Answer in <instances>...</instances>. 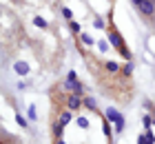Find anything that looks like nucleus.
Instances as JSON below:
<instances>
[{
    "label": "nucleus",
    "instance_id": "nucleus-1",
    "mask_svg": "<svg viewBox=\"0 0 155 144\" xmlns=\"http://www.w3.org/2000/svg\"><path fill=\"white\" fill-rule=\"evenodd\" d=\"M107 40L111 42V47H113V49H117V51H120V49H124V47H126L117 29H109V33H107Z\"/></svg>",
    "mask_w": 155,
    "mask_h": 144
},
{
    "label": "nucleus",
    "instance_id": "nucleus-2",
    "mask_svg": "<svg viewBox=\"0 0 155 144\" xmlns=\"http://www.w3.org/2000/svg\"><path fill=\"white\" fill-rule=\"evenodd\" d=\"M67 106H69L71 111L82 109V106H84V98H82V95H78V93H69V98H67Z\"/></svg>",
    "mask_w": 155,
    "mask_h": 144
},
{
    "label": "nucleus",
    "instance_id": "nucleus-3",
    "mask_svg": "<svg viewBox=\"0 0 155 144\" xmlns=\"http://www.w3.org/2000/svg\"><path fill=\"white\" fill-rule=\"evenodd\" d=\"M13 71H16L20 78H25V75H29L31 67H29V62H27V60H16V62H13Z\"/></svg>",
    "mask_w": 155,
    "mask_h": 144
},
{
    "label": "nucleus",
    "instance_id": "nucleus-4",
    "mask_svg": "<svg viewBox=\"0 0 155 144\" xmlns=\"http://www.w3.org/2000/svg\"><path fill=\"white\" fill-rule=\"evenodd\" d=\"M104 118H107L109 122H113V124H117V122H124V115H122V113H117L113 106H109V109L104 111Z\"/></svg>",
    "mask_w": 155,
    "mask_h": 144
},
{
    "label": "nucleus",
    "instance_id": "nucleus-5",
    "mask_svg": "<svg viewBox=\"0 0 155 144\" xmlns=\"http://www.w3.org/2000/svg\"><path fill=\"white\" fill-rule=\"evenodd\" d=\"M137 9H140V13H144V16H153L155 13V0H144Z\"/></svg>",
    "mask_w": 155,
    "mask_h": 144
},
{
    "label": "nucleus",
    "instance_id": "nucleus-6",
    "mask_svg": "<svg viewBox=\"0 0 155 144\" xmlns=\"http://www.w3.org/2000/svg\"><path fill=\"white\" fill-rule=\"evenodd\" d=\"M60 122H62V124H71V122H73V113H71V109H64V111H60V118H58Z\"/></svg>",
    "mask_w": 155,
    "mask_h": 144
},
{
    "label": "nucleus",
    "instance_id": "nucleus-7",
    "mask_svg": "<svg viewBox=\"0 0 155 144\" xmlns=\"http://www.w3.org/2000/svg\"><path fill=\"white\" fill-rule=\"evenodd\" d=\"M111 124H113V122H109L107 118H102V133L104 135H107V138L111 140V138H113V129H111Z\"/></svg>",
    "mask_w": 155,
    "mask_h": 144
},
{
    "label": "nucleus",
    "instance_id": "nucleus-8",
    "mask_svg": "<svg viewBox=\"0 0 155 144\" xmlns=\"http://www.w3.org/2000/svg\"><path fill=\"white\" fill-rule=\"evenodd\" d=\"M51 131H53V135H55V140H58V138H62V133H64V124H62L60 120L53 122V124H51Z\"/></svg>",
    "mask_w": 155,
    "mask_h": 144
},
{
    "label": "nucleus",
    "instance_id": "nucleus-9",
    "mask_svg": "<svg viewBox=\"0 0 155 144\" xmlns=\"http://www.w3.org/2000/svg\"><path fill=\"white\" fill-rule=\"evenodd\" d=\"M80 42H82V45H87V47H95L97 45V40H93V35H89L87 31L80 33Z\"/></svg>",
    "mask_w": 155,
    "mask_h": 144
},
{
    "label": "nucleus",
    "instance_id": "nucleus-10",
    "mask_svg": "<svg viewBox=\"0 0 155 144\" xmlns=\"http://www.w3.org/2000/svg\"><path fill=\"white\" fill-rule=\"evenodd\" d=\"M95 47H97V51H100V53H109V47H111V42L102 38V40H97V45H95Z\"/></svg>",
    "mask_w": 155,
    "mask_h": 144
},
{
    "label": "nucleus",
    "instance_id": "nucleus-11",
    "mask_svg": "<svg viewBox=\"0 0 155 144\" xmlns=\"http://www.w3.org/2000/svg\"><path fill=\"white\" fill-rule=\"evenodd\" d=\"M104 69H107L109 73H117V71H122V67H120L117 62H113V60H109L107 64H104Z\"/></svg>",
    "mask_w": 155,
    "mask_h": 144
},
{
    "label": "nucleus",
    "instance_id": "nucleus-12",
    "mask_svg": "<svg viewBox=\"0 0 155 144\" xmlns=\"http://www.w3.org/2000/svg\"><path fill=\"white\" fill-rule=\"evenodd\" d=\"M84 106H87L89 111H95V109H97V104H95V98H91V95H84Z\"/></svg>",
    "mask_w": 155,
    "mask_h": 144
},
{
    "label": "nucleus",
    "instance_id": "nucleus-13",
    "mask_svg": "<svg viewBox=\"0 0 155 144\" xmlns=\"http://www.w3.org/2000/svg\"><path fill=\"white\" fill-rule=\"evenodd\" d=\"M153 120H155V115H153V113H146L144 118H142V124H144V129H151V126H153Z\"/></svg>",
    "mask_w": 155,
    "mask_h": 144
},
{
    "label": "nucleus",
    "instance_id": "nucleus-14",
    "mask_svg": "<svg viewBox=\"0 0 155 144\" xmlns=\"http://www.w3.org/2000/svg\"><path fill=\"white\" fill-rule=\"evenodd\" d=\"M122 75L124 78H131L133 75V62H126L124 67H122Z\"/></svg>",
    "mask_w": 155,
    "mask_h": 144
},
{
    "label": "nucleus",
    "instance_id": "nucleus-15",
    "mask_svg": "<svg viewBox=\"0 0 155 144\" xmlns=\"http://www.w3.org/2000/svg\"><path fill=\"white\" fill-rule=\"evenodd\" d=\"M33 25H36L38 29H47V27H49V22H47L45 18H40V16H36V18H33Z\"/></svg>",
    "mask_w": 155,
    "mask_h": 144
},
{
    "label": "nucleus",
    "instance_id": "nucleus-16",
    "mask_svg": "<svg viewBox=\"0 0 155 144\" xmlns=\"http://www.w3.org/2000/svg\"><path fill=\"white\" fill-rule=\"evenodd\" d=\"M16 122L20 126H25V129L29 126V118H25V115H20V113H16Z\"/></svg>",
    "mask_w": 155,
    "mask_h": 144
},
{
    "label": "nucleus",
    "instance_id": "nucleus-17",
    "mask_svg": "<svg viewBox=\"0 0 155 144\" xmlns=\"http://www.w3.org/2000/svg\"><path fill=\"white\" fill-rule=\"evenodd\" d=\"M75 122H78V126H80V129H89V120L84 118V115H80V118H78Z\"/></svg>",
    "mask_w": 155,
    "mask_h": 144
},
{
    "label": "nucleus",
    "instance_id": "nucleus-18",
    "mask_svg": "<svg viewBox=\"0 0 155 144\" xmlns=\"http://www.w3.org/2000/svg\"><path fill=\"white\" fill-rule=\"evenodd\" d=\"M62 16H64V18L69 20V22H71V20H73V11L69 9V7H62Z\"/></svg>",
    "mask_w": 155,
    "mask_h": 144
},
{
    "label": "nucleus",
    "instance_id": "nucleus-19",
    "mask_svg": "<svg viewBox=\"0 0 155 144\" xmlns=\"http://www.w3.org/2000/svg\"><path fill=\"white\" fill-rule=\"evenodd\" d=\"M27 118H29L31 122H36V118H38V113H36V106H29V111H27Z\"/></svg>",
    "mask_w": 155,
    "mask_h": 144
},
{
    "label": "nucleus",
    "instance_id": "nucleus-20",
    "mask_svg": "<svg viewBox=\"0 0 155 144\" xmlns=\"http://www.w3.org/2000/svg\"><path fill=\"white\" fill-rule=\"evenodd\" d=\"M93 27H95V29H107V22H104L102 18H95V20H93Z\"/></svg>",
    "mask_w": 155,
    "mask_h": 144
},
{
    "label": "nucleus",
    "instance_id": "nucleus-21",
    "mask_svg": "<svg viewBox=\"0 0 155 144\" xmlns=\"http://www.w3.org/2000/svg\"><path fill=\"white\" fill-rule=\"evenodd\" d=\"M69 25H71V31H73V33H82V27L78 25L75 20H71V22H69Z\"/></svg>",
    "mask_w": 155,
    "mask_h": 144
},
{
    "label": "nucleus",
    "instance_id": "nucleus-22",
    "mask_svg": "<svg viewBox=\"0 0 155 144\" xmlns=\"http://www.w3.org/2000/svg\"><path fill=\"white\" fill-rule=\"evenodd\" d=\"M144 135H146V140H149V144H155V135H153V131H151V129H146V131H144Z\"/></svg>",
    "mask_w": 155,
    "mask_h": 144
},
{
    "label": "nucleus",
    "instance_id": "nucleus-23",
    "mask_svg": "<svg viewBox=\"0 0 155 144\" xmlns=\"http://www.w3.org/2000/svg\"><path fill=\"white\" fill-rule=\"evenodd\" d=\"M115 131H117V133L124 131V122H117V124H115Z\"/></svg>",
    "mask_w": 155,
    "mask_h": 144
},
{
    "label": "nucleus",
    "instance_id": "nucleus-24",
    "mask_svg": "<svg viewBox=\"0 0 155 144\" xmlns=\"http://www.w3.org/2000/svg\"><path fill=\"white\" fill-rule=\"evenodd\" d=\"M137 144H149V140H146V135H140V138H137Z\"/></svg>",
    "mask_w": 155,
    "mask_h": 144
},
{
    "label": "nucleus",
    "instance_id": "nucleus-25",
    "mask_svg": "<svg viewBox=\"0 0 155 144\" xmlns=\"http://www.w3.org/2000/svg\"><path fill=\"white\" fill-rule=\"evenodd\" d=\"M131 2H133V5H135V7H140V5H142V2H144V0H131Z\"/></svg>",
    "mask_w": 155,
    "mask_h": 144
},
{
    "label": "nucleus",
    "instance_id": "nucleus-26",
    "mask_svg": "<svg viewBox=\"0 0 155 144\" xmlns=\"http://www.w3.org/2000/svg\"><path fill=\"white\" fill-rule=\"evenodd\" d=\"M55 144H67V142L62 140V138H58V140H55Z\"/></svg>",
    "mask_w": 155,
    "mask_h": 144
},
{
    "label": "nucleus",
    "instance_id": "nucleus-27",
    "mask_svg": "<svg viewBox=\"0 0 155 144\" xmlns=\"http://www.w3.org/2000/svg\"><path fill=\"white\" fill-rule=\"evenodd\" d=\"M151 113H153V115H155V104H153V106H151Z\"/></svg>",
    "mask_w": 155,
    "mask_h": 144
},
{
    "label": "nucleus",
    "instance_id": "nucleus-28",
    "mask_svg": "<svg viewBox=\"0 0 155 144\" xmlns=\"http://www.w3.org/2000/svg\"><path fill=\"white\" fill-rule=\"evenodd\" d=\"M153 126H155V120H153Z\"/></svg>",
    "mask_w": 155,
    "mask_h": 144
}]
</instances>
